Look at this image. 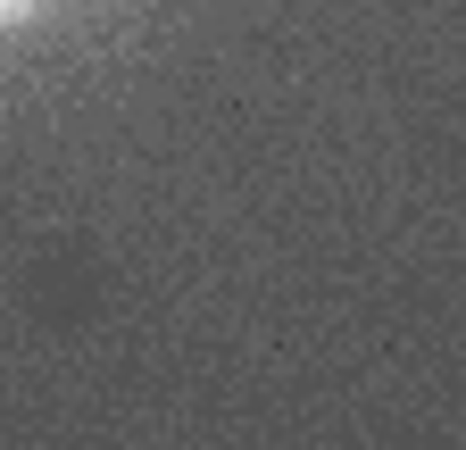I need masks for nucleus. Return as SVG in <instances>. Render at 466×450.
<instances>
[{
    "mask_svg": "<svg viewBox=\"0 0 466 450\" xmlns=\"http://www.w3.org/2000/svg\"><path fill=\"white\" fill-rule=\"evenodd\" d=\"M17 17H34V0H0V26H17Z\"/></svg>",
    "mask_w": 466,
    "mask_h": 450,
    "instance_id": "nucleus-1",
    "label": "nucleus"
}]
</instances>
